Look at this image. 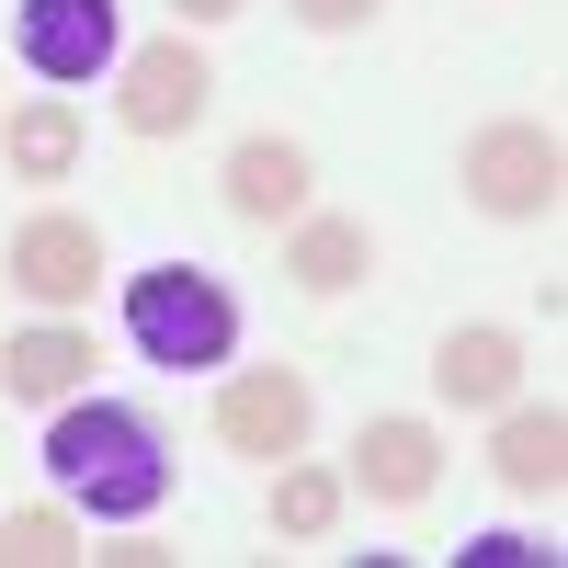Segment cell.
I'll use <instances>...</instances> for the list:
<instances>
[{
    "label": "cell",
    "mask_w": 568,
    "mask_h": 568,
    "mask_svg": "<svg viewBox=\"0 0 568 568\" xmlns=\"http://www.w3.org/2000/svg\"><path fill=\"white\" fill-rule=\"evenodd\" d=\"M45 478H58V500H80L91 524H149L171 500V444H160V420L125 409V398H58V420H45Z\"/></svg>",
    "instance_id": "cell-1"
},
{
    "label": "cell",
    "mask_w": 568,
    "mask_h": 568,
    "mask_svg": "<svg viewBox=\"0 0 568 568\" xmlns=\"http://www.w3.org/2000/svg\"><path fill=\"white\" fill-rule=\"evenodd\" d=\"M125 342L160 375H205L240 353V296L194 262H149V273H125Z\"/></svg>",
    "instance_id": "cell-2"
},
{
    "label": "cell",
    "mask_w": 568,
    "mask_h": 568,
    "mask_svg": "<svg viewBox=\"0 0 568 568\" xmlns=\"http://www.w3.org/2000/svg\"><path fill=\"white\" fill-rule=\"evenodd\" d=\"M455 182H466V205H478V216L535 227V216H557V194H568V149H557V125L500 114V125H478V136L455 149Z\"/></svg>",
    "instance_id": "cell-3"
},
{
    "label": "cell",
    "mask_w": 568,
    "mask_h": 568,
    "mask_svg": "<svg viewBox=\"0 0 568 568\" xmlns=\"http://www.w3.org/2000/svg\"><path fill=\"white\" fill-rule=\"evenodd\" d=\"M205 114H216V58L194 34H160V45L114 58V125L125 136H194Z\"/></svg>",
    "instance_id": "cell-4"
},
{
    "label": "cell",
    "mask_w": 568,
    "mask_h": 568,
    "mask_svg": "<svg viewBox=\"0 0 568 568\" xmlns=\"http://www.w3.org/2000/svg\"><path fill=\"white\" fill-rule=\"evenodd\" d=\"M0 284H12V296H34L45 318L91 307V284H103V227L69 216V205H34V216L12 227V251H0Z\"/></svg>",
    "instance_id": "cell-5"
},
{
    "label": "cell",
    "mask_w": 568,
    "mask_h": 568,
    "mask_svg": "<svg viewBox=\"0 0 568 568\" xmlns=\"http://www.w3.org/2000/svg\"><path fill=\"white\" fill-rule=\"evenodd\" d=\"M216 444L227 455H251V466H284V455H307V420H318V398H307V375L296 364H240L216 387Z\"/></svg>",
    "instance_id": "cell-6"
},
{
    "label": "cell",
    "mask_w": 568,
    "mask_h": 568,
    "mask_svg": "<svg viewBox=\"0 0 568 568\" xmlns=\"http://www.w3.org/2000/svg\"><path fill=\"white\" fill-rule=\"evenodd\" d=\"M12 58L34 80L80 91V80H103L125 58V23H114V0H23V12H12Z\"/></svg>",
    "instance_id": "cell-7"
},
{
    "label": "cell",
    "mask_w": 568,
    "mask_h": 568,
    "mask_svg": "<svg viewBox=\"0 0 568 568\" xmlns=\"http://www.w3.org/2000/svg\"><path fill=\"white\" fill-rule=\"evenodd\" d=\"M342 489H364L375 511H420L444 489V433L420 409H375L364 433H353V466H342Z\"/></svg>",
    "instance_id": "cell-8"
},
{
    "label": "cell",
    "mask_w": 568,
    "mask_h": 568,
    "mask_svg": "<svg viewBox=\"0 0 568 568\" xmlns=\"http://www.w3.org/2000/svg\"><path fill=\"white\" fill-rule=\"evenodd\" d=\"M307 149L296 136H240L227 149V171H216V194H227V216L240 227H284V216H307Z\"/></svg>",
    "instance_id": "cell-9"
},
{
    "label": "cell",
    "mask_w": 568,
    "mask_h": 568,
    "mask_svg": "<svg viewBox=\"0 0 568 568\" xmlns=\"http://www.w3.org/2000/svg\"><path fill=\"white\" fill-rule=\"evenodd\" d=\"M489 478H500L511 500H557V478H568V409H557V398H500Z\"/></svg>",
    "instance_id": "cell-10"
},
{
    "label": "cell",
    "mask_w": 568,
    "mask_h": 568,
    "mask_svg": "<svg viewBox=\"0 0 568 568\" xmlns=\"http://www.w3.org/2000/svg\"><path fill=\"white\" fill-rule=\"evenodd\" d=\"M91 329L80 318H34V329H12L0 342V398H34V409H58V398H80L91 387Z\"/></svg>",
    "instance_id": "cell-11"
},
{
    "label": "cell",
    "mask_w": 568,
    "mask_h": 568,
    "mask_svg": "<svg viewBox=\"0 0 568 568\" xmlns=\"http://www.w3.org/2000/svg\"><path fill=\"white\" fill-rule=\"evenodd\" d=\"M433 387H444V409H500L524 387V342H511L500 318H455L433 342Z\"/></svg>",
    "instance_id": "cell-12"
},
{
    "label": "cell",
    "mask_w": 568,
    "mask_h": 568,
    "mask_svg": "<svg viewBox=\"0 0 568 568\" xmlns=\"http://www.w3.org/2000/svg\"><path fill=\"white\" fill-rule=\"evenodd\" d=\"M284 273H296V296H353L375 273V227L364 216H284Z\"/></svg>",
    "instance_id": "cell-13"
},
{
    "label": "cell",
    "mask_w": 568,
    "mask_h": 568,
    "mask_svg": "<svg viewBox=\"0 0 568 568\" xmlns=\"http://www.w3.org/2000/svg\"><path fill=\"white\" fill-rule=\"evenodd\" d=\"M0 171L12 182H69L80 171V114L58 103V91H34V103L0 114Z\"/></svg>",
    "instance_id": "cell-14"
},
{
    "label": "cell",
    "mask_w": 568,
    "mask_h": 568,
    "mask_svg": "<svg viewBox=\"0 0 568 568\" xmlns=\"http://www.w3.org/2000/svg\"><path fill=\"white\" fill-rule=\"evenodd\" d=\"M342 511H353L342 466H307V455L273 466V535H284V546H329V535H342Z\"/></svg>",
    "instance_id": "cell-15"
},
{
    "label": "cell",
    "mask_w": 568,
    "mask_h": 568,
    "mask_svg": "<svg viewBox=\"0 0 568 568\" xmlns=\"http://www.w3.org/2000/svg\"><path fill=\"white\" fill-rule=\"evenodd\" d=\"M69 557H91L80 546V524H69V511H0V568H69Z\"/></svg>",
    "instance_id": "cell-16"
},
{
    "label": "cell",
    "mask_w": 568,
    "mask_h": 568,
    "mask_svg": "<svg viewBox=\"0 0 568 568\" xmlns=\"http://www.w3.org/2000/svg\"><path fill=\"white\" fill-rule=\"evenodd\" d=\"M375 12H387V0H296V23H307V34H364Z\"/></svg>",
    "instance_id": "cell-17"
},
{
    "label": "cell",
    "mask_w": 568,
    "mask_h": 568,
    "mask_svg": "<svg viewBox=\"0 0 568 568\" xmlns=\"http://www.w3.org/2000/svg\"><path fill=\"white\" fill-rule=\"evenodd\" d=\"M511 557H546V546H524V535H478L466 546V568H511Z\"/></svg>",
    "instance_id": "cell-18"
},
{
    "label": "cell",
    "mask_w": 568,
    "mask_h": 568,
    "mask_svg": "<svg viewBox=\"0 0 568 568\" xmlns=\"http://www.w3.org/2000/svg\"><path fill=\"white\" fill-rule=\"evenodd\" d=\"M182 23H227V12H251V0H171Z\"/></svg>",
    "instance_id": "cell-19"
}]
</instances>
